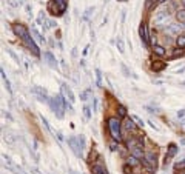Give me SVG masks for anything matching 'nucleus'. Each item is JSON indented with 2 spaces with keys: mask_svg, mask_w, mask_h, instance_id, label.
I'll use <instances>...</instances> for the list:
<instances>
[{
  "mask_svg": "<svg viewBox=\"0 0 185 174\" xmlns=\"http://www.w3.org/2000/svg\"><path fill=\"white\" fill-rule=\"evenodd\" d=\"M116 45H117V49H119L120 52L125 51V49H123V42H122V39H120V37H117V39H116Z\"/></svg>",
  "mask_w": 185,
  "mask_h": 174,
  "instance_id": "obj_23",
  "label": "nucleus"
},
{
  "mask_svg": "<svg viewBox=\"0 0 185 174\" xmlns=\"http://www.w3.org/2000/svg\"><path fill=\"white\" fill-rule=\"evenodd\" d=\"M139 36H141V42L145 48H148V32H147V25L141 23V28H139Z\"/></svg>",
  "mask_w": 185,
  "mask_h": 174,
  "instance_id": "obj_7",
  "label": "nucleus"
},
{
  "mask_svg": "<svg viewBox=\"0 0 185 174\" xmlns=\"http://www.w3.org/2000/svg\"><path fill=\"white\" fill-rule=\"evenodd\" d=\"M184 30H185V23H184Z\"/></svg>",
  "mask_w": 185,
  "mask_h": 174,
  "instance_id": "obj_40",
  "label": "nucleus"
},
{
  "mask_svg": "<svg viewBox=\"0 0 185 174\" xmlns=\"http://www.w3.org/2000/svg\"><path fill=\"white\" fill-rule=\"evenodd\" d=\"M91 173H93V174H108L106 168H105L102 163H96V165H93V167H91Z\"/></svg>",
  "mask_w": 185,
  "mask_h": 174,
  "instance_id": "obj_12",
  "label": "nucleus"
},
{
  "mask_svg": "<svg viewBox=\"0 0 185 174\" xmlns=\"http://www.w3.org/2000/svg\"><path fill=\"white\" fill-rule=\"evenodd\" d=\"M89 94H91V91H89V89H88V91H83V93L80 94V99H82V100H86Z\"/></svg>",
  "mask_w": 185,
  "mask_h": 174,
  "instance_id": "obj_29",
  "label": "nucleus"
},
{
  "mask_svg": "<svg viewBox=\"0 0 185 174\" xmlns=\"http://www.w3.org/2000/svg\"><path fill=\"white\" fill-rule=\"evenodd\" d=\"M68 145L71 146V150L74 151V154H76V156H79V157L82 156V151H83V150H82V146H80L77 137H69L68 139Z\"/></svg>",
  "mask_w": 185,
  "mask_h": 174,
  "instance_id": "obj_5",
  "label": "nucleus"
},
{
  "mask_svg": "<svg viewBox=\"0 0 185 174\" xmlns=\"http://www.w3.org/2000/svg\"><path fill=\"white\" fill-rule=\"evenodd\" d=\"M54 2L57 3V6H59V12H60V14H63V12L67 11V6H68L67 0H54Z\"/></svg>",
  "mask_w": 185,
  "mask_h": 174,
  "instance_id": "obj_17",
  "label": "nucleus"
},
{
  "mask_svg": "<svg viewBox=\"0 0 185 174\" xmlns=\"http://www.w3.org/2000/svg\"><path fill=\"white\" fill-rule=\"evenodd\" d=\"M131 154H133L134 157H137V159H143L145 157V153H143V145H139V146H136L131 150Z\"/></svg>",
  "mask_w": 185,
  "mask_h": 174,
  "instance_id": "obj_10",
  "label": "nucleus"
},
{
  "mask_svg": "<svg viewBox=\"0 0 185 174\" xmlns=\"http://www.w3.org/2000/svg\"><path fill=\"white\" fill-rule=\"evenodd\" d=\"M65 102H67V99L63 96H56V97H51L48 100L49 106H51V110L54 111V114L57 116L59 119L63 117V110H65Z\"/></svg>",
  "mask_w": 185,
  "mask_h": 174,
  "instance_id": "obj_2",
  "label": "nucleus"
},
{
  "mask_svg": "<svg viewBox=\"0 0 185 174\" xmlns=\"http://www.w3.org/2000/svg\"><path fill=\"white\" fill-rule=\"evenodd\" d=\"M31 34L34 36V39L37 40V42H45V39H43V37L39 34V31H37L36 28H31Z\"/></svg>",
  "mask_w": 185,
  "mask_h": 174,
  "instance_id": "obj_20",
  "label": "nucleus"
},
{
  "mask_svg": "<svg viewBox=\"0 0 185 174\" xmlns=\"http://www.w3.org/2000/svg\"><path fill=\"white\" fill-rule=\"evenodd\" d=\"M163 2H167V0H156V3H163Z\"/></svg>",
  "mask_w": 185,
  "mask_h": 174,
  "instance_id": "obj_36",
  "label": "nucleus"
},
{
  "mask_svg": "<svg viewBox=\"0 0 185 174\" xmlns=\"http://www.w3.org/2000/svg\"><path fill=\"white\" fill-rule=\"evenodd\" d=\"M176 45H178V48H185V32L184 34H180L178 39H176Z\"/></svg>",
  "mask_w": 185,
  "mask_h": 174,
  "instance_id": "obj_18",
  "label": "nucleus"
},
{
  "mask_svg": "<svg viewBox=\"0 0 185 174\" xmlns=\"http://www.w3.org/2000/svg\"><path fill=\"white\" fill-rule=\"evenodd\" d=\"M123 173H125V174H133V173H131V167H130L128 163L123 165Z\"/></svg>",
  "mask_w": 185,
  "mask_h": 174,
  "instance_id": "obj_31",
  "label": "nucleus"
},
{
  "mask_svg": "<svg viewBox=\"0 0 185 174\" xmlns=\"http://www.w3.org/2000/svg\"><path fill=\"white\" fill-rule=\"evenodd\" d=\"M43 57L48 60V65L51 66V68H57V60H56V57L52 56L49 51H46V52H45V54H43Z\"/></svg>",
  "mask_w": 185,
  "mask_h": 174,
  "instance_id": "obj_13",
  "label": "nucleus"
},
{
  "mask_svg": "<svg viewBox=\"0 0 185 174\" xmlns=\"http://www.w3.org/2000/svg\"><path fill=\"white\" fill-rule=\"evenodd\" d=\"M62 93H63V96L67 97V99H68V100L71 102V103H73L74 100H76V99H74V94H73V91H71V88H69L68 85H65V83L62 85Z\"/></svg>",
  "mask_w": 185,
  "mask_h": 174,
  "instance_id": "obj_9",
  "label": "nucleus"
},
{
  "mask_svg": "<svg viewBox=\"0 0 185 174\" xmlns=\"http://www.w3.org/2000/svg\"><path fill=\"white\" fill-rule=\"evenodd\" d=\"M131 119H133V120H134L136 123H137L139 126H143V125H145V123H143V120H142V119H139L137 116H133V117H131Z\"/></svg>",
  "mask_w": 185,
  "mask_h": 174,
  "instance_id": "obj_26",
  "label": "nucleus"
},
{
  "mask_svg": "<svg viewBox=\"0 0 185 174\" xmlns=\"http://www.w3.org/2000/svg\"><path fill=\"white\" fill-rule=\"evenodd\" d=\"M185 116V110H180V111H178V117L180 119V117H184Z\"/></svg>",
  "mask_w": 185,
  "mask_h": 174,
  "instance_id": "obj_34",
  "label": "nucleus"
},
{
  "mask_svg": "<svg viewBox=\"0 0 185 174\" xmlns=\"http://www.w3.org/2000/svg\"><path fill=\"white\" fill-rule=\"evenodd\" d=\"M110 148H111V151H116L117 148H119V142H117V140H114V142H111V143H110Z\"/></svg>",
  "mask_w": 185,
  "mask_h": 174,
  "instance_id": "obj_28",
  "label": "nucleus"
},
{
  "mask_svg": "<svg viewBox=\"0 0 185 174\" xmlns=\"http://www.w3.org/2000/svg\"><path fill=\"white\" fill-rule=\"evenodd\" d=\"M184 168H185V159L174 163V169H184Z\"/></svg>",
  "mask_w": 185,
  "mask_h": 174,
  "instance_id": "obj_24",
  "label": "nucleus"
},
{
  "mask_svg": "<svg viewBox=\"0 0 185 174\" xmlns=\"http://www.w3.org/2000/svg\"><path fill=\"white\" fill-rule=\"evenodd\" d=\"M31 93L34 94L36 99L39 102H48L49 100V97H48V94H46V89H43L42 86H32Z\"/></svg>",
  "mask_w": 185,
  "mask_h": 174,
  "instance_id": "obj_4",
  "label": "nucleus"
},
{
  "mask_svg": "<svg viewBox=\"0 0 185 174\" xmlns=\"http://www.w3.org/2000/svg\"><path fill=\"white\" fill-rule=\"evenodd\" d=\"M32 174H40V173L37 171V169H32Z\"/></svg>",
  "mask_w": 185,
  "mask_h": 174,
  "instance_id": "obj_37",
  "label": "nucleus"
},
{
  "mask_svg": "<svg viewBox=\"0 0 185 174\" xmlns=\"http://www.w3.org/2000/svg\"><path fill=\"white\" fill-rule=\"evenodd\" d=\"M83 114H85V117H86V119L91 117V111H89V106H88V105H85V108H83Z\"/></svg>",
  "mask_w": 185,
  "mask_h": 174,
  "instance_id": "obj_27",
  "label": "nucleus"
},
{
  "mask_svg": "<svg viewBox=\"0 0 185 174\" xmlns=\"http://www.w3.org/2000/svg\"><path fill=\"white\" fill-rule=\"evenodd\" d=\"M119 2H126V0H119Z\"/></svg>",
  "mask_w": 185,
  "mask_h": 174,
  "instance_id": "obj_39",
  "label": "nucleus"
},
{
  "mask_svg": "<svg viewBox=\"0 0 185 174\" xmlns=\"http://www.w3.org/2000/svg\"><path fill=\"white\" fill-rule=\"evenodd\" d=\"M96 77H97V86H102V73H100V69H96Z\"/></svg>",
  "mask_w": 185,
  "mask_h": 174,
  "instance_id": "obj_25",
  "label": "nucleus"
},
{
  "mask_svg": "<svg viewBox=\"0 0 185 174\" xmlns=\"http://www.w3.org/2000/svg\"><path fill=\"white\" fill-rule=\"evenodd\" d=\"M125 116H126V108L122 106V105H119L117 106V117H125Z\"/></svg>",
  "mask_w": 185,
  "mask_h": 174,
  "instance_id": "obj_22",
  "label": "nucleus"
},
{
  "mask_svg": "<svg viewBox=\"0 0 185 174\" xmlns=\"http://www.w3.org/2000/svg\"><path fill=\"white\" fill-rule=\"evenodd\" d=\"M176 153H178V146H176L174 143H170V146H168V153L165 154V160H163V163H165V167L168 163H170V160L173 157L176 156Z\"/></svg>",
  "mask_w": 185,
  "mask_h": 174,
  "instance_id": "obj_8",
  "label": "nucleus"
},
{
  "mask_svg": "<svg viewBox=\"0 0 185 174\" xmlns=\"http://www.w3.org/2000/svg\"><path fill=\"white\" fill-rule=\"evenodd\" d=\"M126 163H128L130 167H136V165L139 163V159H137V157H134L133 154H131V156L128 157V159H126Z\"/></svg>",
  "mask_w": 185,
  "mask_h": 174,
  "instance_id": "obj_21",
  "label": "nucleus"
},
{
  "mask_svg": "<svg viewBox=\"0 0 185 174\" xmlns=\"http://www.w3.org/2000/svg\"><path fill=\"white\" fill-rule=\"evenodd\" d=\"M176 19L179 23H185V9H178L176 12Z\"/></svg>",
  "mask_w": 185,
  "mask_h": 174,
  "instance_id": "obj_19",
  "label": "nucleus"
},
{
  "mask_svg": "<svg viewBox=\"0 0 185 174\" xmlns=\"http://www.w3.org/2000/svg\"><path fill=\"white\" fill-rule=\"evenodd\" d=\"M165 63L163 62H153V65H151V69H153L154 73H160L162 69H165Z\"/></svg>",
  "mask_w": 185,
  "mask_h": 174,
  "instance_id": "obj_15",
  "label": "nucleus"
},
{
  "mask_svg": "<svg viewBox=\"0 0 185 174\" xmlns=\"http://www.w3.org/2000/svg\"><path fill=\"white\" fill-rule=\"evenodd\" d=\"M179 30H180L179 25L171 23V25H168V28L165 30V32H167V34H179Z\"/></svg>",
  "mask_w": 185,
  "mask_h": 174,
  "instance_id": "obj_14",
  "label": "nucleus"
},
{
  "mask_svg": "<svg viewBox=\"0 0 185 174\" xmlns=\"http://www.w3.org/2000/svg\"><path fill=\"white\" fill-rule=\"evenodd\" d=\"M120 68H122V71H123V74H125V76H130V71H128V68H126V66L125 65H120Z\"/></svg>",
  "mask_w": 185,
  "mask_h": 174,
  "instance_id": "obj_33",
  "label": "nucleus"
},
{
  "mask_svg": "<svg viewBox=\"0 0 185 174\" xmlns=\"http://www.w3.org/2000/svg\"><path fill=\"white\" fill-rule=\"evenodd\" d=\"M142 160H145V162H147L148 165H151L153 168L157 167V156H156V153L151 151V150L145 153V157H143Z\"/></svg>",
  "mask_w": 185,
  "mask_h": 174,
  "instance_id": "obj_6",
  "label": "nucleus"
},
{
  "mask_svg": "<svg viewBox=\"0 0 185 174\" xmlns=\"http://www.w3.org/2000/svg\"><path fill=\"white\" fill-rule=\"evenodd\" d=\"M57 139H59V140H60V142H62V140H63V136H62V134H60V132H57Z\"/></svg>",
  "mask_w": 185,
  "mask_h": 174,
  "instance_id": "obj_35",
  "label": "nucleus"
},
{
  "mask_svg": "<svg viewBox=\"0 0 185 174\" xmlns=\"http://www.w3.org/2000/svg\"><path fill=\"white\" fill-rule=\"evenodd\" d=\"M153 52H154L156 56H159V57H162V56H165V54H167L165 48L160 46V45H154V46H153Z\"/></svg>",
  "mask_w": 185,
  "mask_h": 174,
  "instance_id": "obj_16",
  "label": "nucleus"
},
{
  "mask_svg": "<svg viewBox=\"0 0 185 174\" xmlns=\"http://www.w3.org/2000/svg\"><path fill=\"white\" fill-rule=\"evenodd\" d=\"M120 120L119 117H110L108 119V130L111 132V137L113 140H117V142H120L122 136H120Z\"/></svg>",
  "mask_w": 185,
  "mask_h": 174,
  "instance_id": "obj_3",
  "label": "nucleus"
},
{
  "mask_svg": "<svg viewBox=\"0 0 185 174\" xmlns=\"http://www.w3.org/2000/svg\"><path fill=\"white\" fill-rule=\"evenodd\" d=\"M136 125H137V123H134L133 119H126L125 123H123V128H125V131H128V132H136Z\"/></svg>",
  "mask_w": 185,
  "mask_h": 174,
  "instance_id": "obj_11",
  "label": "nucleus"
},
{
  "mask_svg": "<svg viewBox=\"0 0 185 174\" xmlns=\"http://www.w3.org/2000/svg\"><path fill=\"white\" fill-rule=\"evenodd\" d=\"M54 26H56L54 20H46V26H45V30H46V28H54Z\"/></svg>",
  "mask_w": 185,
  "mask_h": 174,
  "instance_id": "obj_30",
  "label": "nucleus"
},
{
  "mask_svg": "<svg viewBox=\"0 0 185 174\" xmlns=\"http://www.w3.org/2000/svg\"><path fill=\"white\" fill-rule=\"evenodd\" d=\"M93 12H94V8H88V9H86V12H85V17H83V19H88L89 15L93 14Z\"/></svg>",
  "mask_w": 185,
  "mask_h": 174,
  "instance_id": "obj_32",
  "label": "nucleus"
},
{
  "mask_svg": "<svg viewBox=\"0 0 185 174\" xmlns=\"http://www.w3.org/2000/svg\"><path fill=\"white\" fill-rule=\"evenodd\" d=\"M182 5H184V6H185V0H182Z\"/></svg>",
  "mask_w": 185,
  "mask_h": 174,
  "instance_id": "obj_38",
  "label": "nucleus"
},
{
  "mask_svg": "<svg viewBox=\"0 0 185 174\" xmlns=\"http://www.w3.org/2000/svg\"><path fill=\"white\" fill-rule=\"evenodd\" d=\"M12 31H14V34L17 36L20 40H22V43L25 45V46H26V48L32 52V56H36V57L40 56L39 48H37L34 39L30 36V32H28V30H26V26H25V25H22V23L14 25V26H12Z\"/></svg>",
  "mask_w": 185,
  "mask_h": 174,
  "instance_id": "obj_1",
  "label": "nucleus"
}]
</instances>
